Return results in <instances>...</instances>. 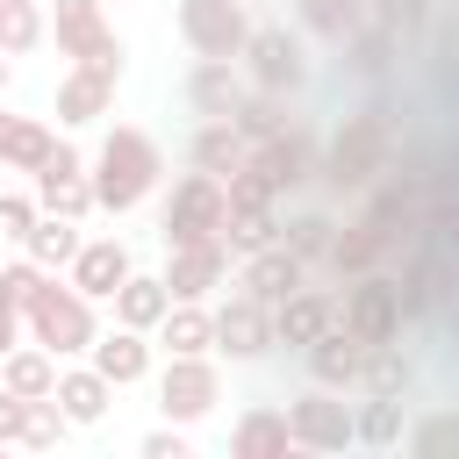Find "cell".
Segmentation results:
<instances>
[{
	"instance_id": "7bdbcfd3",
	"label": "cell",
	"mask_w": 459,
	"mask_h": 459,
	"mask_svg": "<svg viewBox=\"0 0 459 459\" xmlns=\"http://www.w3.org/2000/svg\"><path fill=\"white\" fill-rule=\"evenodd\" d=\"M373 22H387L394 36H416L430 22V0H373Z\"/></svg>"
},
{
	"instance_id": "ffe728a7",
	"label": "cell",
	"mask_w": 459,
	"mask_h": 459,
	"mask_svg": "<svg viewBox=\"0 0 459 459\" xmlns=\"http://www.w3.org/2000/svg\"><path fill=\"white\" fill-rule=\"evenodd\" d=\"M301 366H308V380H316V387H337V394H344V387H359L366 344H359V337H351L344 323H330V330H323V337H316V344L301 351Z\"/></svg>"
},
{
	"instance_id": "277c9868",
	"label": "cell",
	"mask_w": 459,
	"mask_h": 459,
	"mask_svg": "<svg viewBox=\"0 0 459 459\" xmlns=\"http://www.w3.org/2000/svg\"><path fill=\"white\" fill-rule=\"evenodd\" d=\"M222 222H230V186L215 179V172H179L172 186H165V208H158V237H165V251L172 244H201V237H222Z\"/></svg>"
},
{
	"instance_id": "9a60e30c",
	"label": "cell",
	"mask_w": 459,
	"mask_h": 459,
	"mask_svg": "<svg viewBox=\"0 0 459 459\" xmlns=\"http://www.w3.org/2000/svg\"><path fill=\"white\" fill-rule=\"evenodd\" d=\"M251 158L273 172V186L287 194V186H308L316 172H323V151H316V129H301V122H287V129H273L265 143H251Z\"/></svg>"
},
{
	"instance_id": "8992f818",
	"label": "cell",
	"mask_w": 459,
	"mask_h": 459,
	"mask_svg": "<svg viewBox=\"0 0 459 459\" xmlns=\"http://www.w3.org/2000/svg\"><path fill=\"white\" fill-rule=\"evenodd\" d=\"M237 65H244V79L265 86V93H301V86H308V57H301V36H287V22H258Z\"/></svg>"
},
{
	"instance_id": "7dc6e473",
	"label": "cell",
	"mask_w": 459,
	"mask_h": 459,
	"mask_svg": "<svg viewBox=\"0 0 459 459\" xmlns=\"http://www.w3.org/2000/svg\"><path fill=\"white\" fill-rule=\"evenodd\" d=\"M7 79H14V65H7V50H0V93H7Z\"/></svg>"
},
{
	"instance_id": "74e56055",
	"label": "cell",
	"mask_w": 459,
	"mask_h": 459,
	"mask_svg": "<svg viewBox=\"0 0 459 459\" xmlns=\"http://www.w3.org/2000/svg\"><path fill=\"white\" fill-rule=\"evenodd\" d=\"M402 445H409L416 459H459V416H452V409H437V416L409 423V430H402Z\"/></svg>"
},
{
	"instance_id": "f1b7e54d",
	"label": "cell",
	"mask_w": 459,
	"mask_h": 459,
	"mask_svg": "<svg viewBox=\"0 0 459 459\" xmlns=\"http://www.w3.org/2000/svg\"><path fill=\"white\" fill-rule=\"evenodd\" d=\"M57 402H65V416H72V423H100V416H108V402H115V380L86 359V366L57 373Z\"/></svg>"
},
{
	"instance_id": "5bb4252c",
	"label": "cell",
	"mask_w": 459,
	"mask_h": 459,
	"mask_svg": "<svg viewBox=\"0 0 459 459\" xmlns=\"http://www.w3.org/2000/svg\"><path fill=\"white\" fill-rule=\"evenodd\" d=\"M222 280H230V244H222V237H201V244H172V251H165V287H172V301H208Z\"/></svg>"
},
{
	"instance_id": "44dd1931",
	"label": "cell",
	"mask_w": 459,
	"mask_h": 459,
	"mask_svg": "<svg viewBox=\"0 0 459 459\" xmlns=\"http://www.w3.org/2000/svg\"><path fill=\"white\" fill-rule=\"evenodd\" d=\"M237 287H244V294H258V301H287L294 287H308V258H294L287 244H265V251H251V258H244Z\"/></svg>"
},
{
	"instance_id": "d4e9b609",
	"label": "cell",
	"mask_w": 459,
	"mask_h": 459,
	"mask_svg": "<svg viewBox=\"0 0 459 459\" xmlns=\"http://www.w3.org/2000/svg\"><path fill=\"white\" fill-rule=\"evenodd\" d=\"M294 22L316 36V43H330V50H344L366 22H373V0H294Z\"/></svg>"
},
{
	"instance_id": "f546056e",
	"label": "cell",
	"mask_w": 459,
	"mask_h": 459,
	"mask_svg": "<svg viewBox=\"0 0 459 459\" xmlns=\"http://www.w3.org/2000/svg\"><path fill=\"white\" fill-rule=\"evenodd\" d=\"M0 387H14V394H57V351L50 344H14L7 359H0Z\"/></svg>"
},
{
	"instance_id": "2e32d148",
	"label": "cell",
	"mask_w": 459,
	"mask_h": 459,
	"mask_svg": "<svg viewBox=\"0 0 459 459\" xmlns=\"http://www.w3.org/2000/svg\"><path fill=\"white\" fill-rule=\"evenodd\" d=\"M330 323H337V294H330V287H294L287 301H273V337H280L287 351H308Z\"/></svg>"
},
{
	"instance_id": "8d00e7d4",
	"label": "cell",
	"mask_w": 459,
	"mask_h": 459,
	"mask_svg": "<svg viewBox=\"0 0 459 459\" xmlns=\"http://www.w3.org/2000/svg\"><path fill=\"white\" fill-rule=\"evenodd\" d=\"M251 143H265L273 129H287V93H265V86H251L244 100H237V115H230Z\"/></svg>"
},
{
	"instance_id": "30bf717a",
	"label": "cell",
	"mask_w": 459,
	"mask_h": 459,
	"mask_svg": "<svg viewBox=\"0 0 459 459\" xmlns=\"http://www.w3.org/2000/svg\"><path fill=\"white\" fill-rule=\"evenodd\" d=\"M280 337H273V301H258V294H230L222 308H215V351L230 359V366H251V359H265Z\"/></svg>"
},
{
	"instance_id": "60d3db41",
	"label": "cell",
	"mask_w": 459,
	"mask_h": 459,
	"mask_svg": "<svg viewBox=\"0 0 459 459\" xmlns=\"http://www.w3.org/2000/svg\"><path fill=\"white\" fill-rule=\"evenodd\" d=\"M330 237H337V230H330L323 215H301V222H287V230H280V244H287L294 258H308V265H316V258H330Z\"/></svg>"
},
{
	"instance_id": "7402d4cb",
	"label": "cell",
	"mask_w": 459,
	"mask_h": 459,
	"mask_svg": "<svg viewBox=\"0 0 459 459\" xmlns=\"http://www.w3.org/2000/svg\"><path fill=\"white\" fill-rule=\"evenodd\" d=\"M115 387H136L143 373H151V330H129V323H115V330H100L93 337V351H86Z\"/></svg>"
},
{
	"instance_id": "8fae6325",
	"label": "cell",
	"mask_w": 459,
	"mask_h": 459,
	"mask_svg": "<svg viewBox=\"0 0 459 459\" xmlns=\"http://www.w3.org/2000/svg\"><path fill=\"white\" fill-rule=\"evenodd\" d=\"M108 0H50V36H57V57H72V65H93V57H122V43H115V29H108V14H100Z\"/></svg>"
},
{
	"instance_id": "6da1fadb",
	"label": "cell",
	"mask_w": 459,
	"mask_h": 459,
	"mask_svg": "<svg viewBox=\"0 0 459 459\" xmlns=\"http://www.w3.org/2000/svg\"><path fill=\"white\" fill-rule=\"evenodd\" d=\"M86 165H93V201H100L108 215H129V208H143V201L165 186V151H158V136L136 129V122H115Z\"/></svg>"
},
{
	"instance_id": "e575fe53",
	"label": "cell",
	"mask_w": 459,
	"mask_h": 459,
	"mask_svg": "<svg viewBox=\"0 0 459 459\" xmlns=\"http://www.w3.org/2000/svg\"><path fill=\"white\" fill-rule=\"evenodd\" d=\"M416 366L402 359V344H366V366H359V394H409Z\"/></svg>"
},
{
	"instance_id": "1f68e13d",
	"label": "cell",
	"mask_w": 459,
	"mask_h": 459,
	"mask_svg": "<svg viewBox=\"0 0 459 459\" xmlns=\"http://www.w3.org/2000/svg\"><path fill=\"white\" fill-rule=\"evenodd\" d=\"M43 36H50V7L43 0H0V50L7 57H29Z\"/></svg>"
},
{
	"instance_id": "ee69618b",
	"label": "cell",
	"mask_w": 459,
	"mask_h": 459,
	"mask_svg": "<svg viewBox=\"0 0 459 459\" xmlns=\"http://www.w3.org/2000/svg\"><path fill=\"white\" fill-rule=\"evenodd\" d=\"M22 337H29V308H22V294H14L7 273H0V359H7Z\"/></svg>"
},
{
	"instance_id": "52a82bcc",
	"label": "cell",
	"mask_w": 459,
	"mask_h": 459,
	"mask_svg": "<svg viewBox=\"0 0 459 459\" xmlns=\"http://www.w3.org/2000/svg\"><path fill=\"white\" fill-rule=\"evenodd\" d=\"M251 29L258 22L244 14V0H179V36L194 57H244Z\"/></svg>"
},
{
	"instance_id": "3957f363",
	"label": "cell",
	"mask_w": 459,
	"mask_h": 459,
	"mask_svg": "<svg viewBox=\"0 0 459 459\" xmlns=\"http://www.w3.org/2000/svg\"><path fill=\"white\" fill-rule=\"evenodd\" d=\"M29 337H36V344H50L57 359L93 351V337H100L93 294H79V287H72V273H65V280H57V273H43V287L29 294Z\"/></svg>"
},
{
	"instance_id": "ac0fdd59",
	"label": "cell",
	"mask_w": 459,
	"mask_h": 459,
	"mask_svg": "<svg viewBox=\"0 0 459 459\" xmlns=\"http://www.w3.org/2000/svg\"><path fill=\"white\" fill-rule=\"evenodd\" d=\"M387 251H394V230H387L380 215H359L351 230H337V237H330V258H323V265H330L337 280H359V273H380V258H387Z\"/></svg>"
},
{
	"instance_id": "7a4b0ae2",
	"label": "cell",
	"mask_w": 459,
	"mask_h": 459,
	"mask_svg": "<svg viewBox=\"0 0 459 459\" xmlns=\"http://www.w3.org/2000/svg\"><path fill=\"white\" fill-rule=\"evenodd\" d=\"M387 158H394V122H387V108H351L344 129H337L330 151H323V179H330L337 194H359V186H373V179L387 172Z\"/></svg>"
},
{
	"instance_id": "e0dca14e",
	"label": "cell",
	"mask_w": 459,
	"mask_h": 459,
	"mask_svg": "<svg viewBox=\"0 0 459 459\" xmlns=\"http://www.w3.org/2000/svg\"><path fill=\"white\" fill-rule=\"evenodd\" d=\"M244 93H251V79L237 72V57H194V72H186V108H194L201 122L237 115Z\"/></svg>"
},
{
	"instance_id": "d6986e66",
	"label": "cell",
	"mask_w": 459,
	"mask_h": 459,
	"mask_svg": "<svg viewBox=\"0 0 459 459\" xmlns=\"http://www.w3.org/2000/svg\"><path fill=\"white\" fill-rule=\"evenodd\" d=\"M65 273H72V287H79V294L115 301V287H122L136 265H129V244H122V237H86V244H79V258H72Z\"/></svg>"
},
{
	"instance_id": "4316f807",
	"label": "cell",
	"mask_w": 459,
	"mask_h": 459,
	"mask_svg": "<svg viewBox=\"0 0 459 459\" xmlns=\"http://www.w3.org/2000/svg\"><path fill=\"white\" fill-rule=\"evenodd\" d=\"M230 452H237V459H287V452H301V445H294V430H287V409H244L237 430H230Z\"/></svg>"
},
{
	"instance_id": "836d02e7",
	"label": "cell",
	"mask_w": 459,
	"mask_h": 459,
	"mask_svg": "<svg viewBox=\"0 0 459 459\" xmlns=\"http://www.w3.org/2000/svg\"><path fill=\"white\" fill-rule=\"evenodd\" d=\"M351 423H359V445H373V452H394L402 445V394H366L359 409H351Z\"/></svg>"
},
{
	"instance_id": "484cf974",
	"label": "cell",
	"mask_w": 459,
	"mask_h": 459,
	"mask_svg": "<svg viewBox=\"0 0 459 459\" xmlns=\"http://www.w3.org/2000/svg\"><path fill=\"white\" fill-rule=\"evenodd\" d=\"M151 337H158L172 359H201V351H215V308H208V301H172Z\"/></svg>"
},
{
	"instance_id": "83f0119b",
	"label": "cell",
	"mask_w": 459,
	"mask_h": 459,
	"mask_svg": "<svg viewBox=\"0 0 459 459\" xmlns=\"http://www.w3.org/2000/svg\"><path fill=\"white\" fill-rule=\"evenodd\" d=\"M165 308H172L165 273H129V280L115 287V323H129V330H158Z\"/></svg>"
},
{
	"instance_id": "9c48e42d",
	"label": "cell",
	"mask_w": 459,
	"mask_h": 459,
	"mask_svg": "<svg viewBox=\"0 0 459 459\" xmlns=\"http://www.w3.org/2000/svg\"><path fill=\"white\" fill-rule=\"evenodd\" d=\"M287 430H294L301 452H344V445H359L351 402H344L337 387H308V394H294V402H287Z\"/></svg>"
},
{
	"instance_id": "d590c367",
	"label": "cell",
	"mask_w": 459,
	"mask_h": 459,
	"mask_svg": "<svg viewBox=\"0 0 459 459\" xmlns=\"http://www.w3.org/2000/svg\"><path fill=\"white\" fill-rule=\"evenodd\" d=\"M394 50H402V36H394L387 22H366V29H359V36L344 43V65H351L359 79H380V72L394 65Z\"/></svg>"
},
{
	"instance_id": "7c38bea8",
	"label": "cell",
	"mask_w": 459,
	"mask_h": 459,
	"mask_svg": "<svg viewBox=\"0 0 459 459\" xmlns=\"http://www.w3.org/2000/svg\"><path fill=\"white\" fill-rule=\"evenodd\" d=\"M115 86H122V57H93V65H72L57 79V122L65 129H86L115 108Z\"/></svg>"
},
{
	"instance_id": "4fadbf2b",
	"label": "cell",
	"mask_w": 459,
	"mask_h": 459,
	"mask_svg": "<svg viewBox=\"0 0 459 459\" xmlns=\"http://www.w3.org/2000/svg\"><path fill=\"white\" fill-rule=\"evenodd\" d=\"M29 186H36V201H43L50 215H72V222L100 208V201H93V165H86V151H72V143H57L50 165L29 172Z\"/></svg>"
},
{
	"instance_id": "f35d334b",
	"label": "cell",
	"mask_w": 459,
	"mask_h": 459,
	"mask_svg": "<svg viewBox=\"0 0 459 459\" xmlns=\"http://www.w3.org/2000/svg\"><path fill=\"white\" fill-rule=\"evenodd\" d=\"M72 430V416H65V402L57 394H29V423H22V445H36V452H50L57 437Z\"/></svg>"
},
{
	"instance_id": "4dcf8cb0",
	"label": "cell",
	"mask_w": 459,
	"mask_h": 459,
	"mask_svg": "<svg viewBox=\"0 0 459 459\" xmlns=\"http://www.w3.org/2000/svg\"><path fill=\"white\" fill-rule=\"evenodd\" d=\"M79 244H86V237H79V222H72V215H50V208H43V215H36V230L22 237V251H29L36 265H50V273H65V265L79 258Z\"/></svg>"
},
{
	"instance_id": "603a6c76",
	"label": "cell",
	"mask_w": 459,
	"mask_h": 459,
	"mask_svg": "<svg viewBox=\"0 0 459 459\" xmlns=\"http://www.w3.org/2000/svg\"><path fill=\"white\" fill-rule=\"evenodd\" d=\"M50 151H57V129L43 115H7L0 108V165L7 172H43Z\"/></svg>"
},
{
	"instance_id": "bcb514c9",
	"label": "cell",
	"mask_w": 459,
	"mask_h": 459,
	"mask_svg": "<svg viewBox=\"0 0 459 459\" xmlns=\"http://www.w3.org/2000/svg\"><path fill=\"white\" fill-rule=\"evenodd\" d=\"M143 459H186V423H165L143 437Z\"/></svg>"
},
{
	"instance_id": "cb8c5ba5",
	"label": "cell",
	"mask_w": 459,
	"mask_h": 459,
	"mask_svg": "<svg viewBox=\"0 0 459 459\" xmlns=\"http://www.w3.org/2000/svg\"><path fill=\"white\" fill-rule=\"evenodd\" d=\"M244 158H251V136H244L230 115H215V122H201V129L186 136V165H201V172H215V179H230Z\"/></svg>"
},
{
	"instance_id": "5b68a950",
	"label": "cell",
	"mask_w": 459,
	"mask_h": 459,
	"mask_svg": "<svg viewBox=\"0 0 459 459\" xmlns=\"http://www.w3.org/2000/svg\"><path fill=\"white\" fill-rule=\"evenodd\" d=\"M337 323H344L359 344H394V337H402V280L359 273V280L337 294Z\"/></svg>"
},
{
	"instance_id": "b9f144b4",
	"label": "cell",
	"mask_w": 459,
	"mask_h": 459,
	"mask_svg": "<svg viewBox=\"0 0 459 459\" xmlns=\"http://www.w3.org/2000/svg\"><path fill=\"white\" fill-rule=\"evenodd\" d=\"M36 215H43L36 186H29V194H0V237H7V244H22V237L36 230Z\"/></svg>"
},
{
	"instance_id": "d6a6232c",
	"label": "cell",
	"mask_w": 459,
	"mask_h": 459,
	"mask_svg": "<svg viewBox=\"0 0 459 459\" xmlns=\"http://www.w3.org/2000/svg\"><path fill=\"white\" fill-rule=\"evenodd\" d=\"M280 208H230V222H222V244H230V258H251V251H265V244H280Z\"/></svg>"
},
{
	"instance_id": "f6af8a7d",
	"label": "cell",
	"mask_w": 459,
	"mask_h": 459,
	"mask_svg": "<svg viewBox=\"0 0 459 459\" xmlns=\"http://www.w3.org/2000/svg\"><path fill=\"white\" fill-rule=\"evenodd\" d=\"M22 423H29V394L0 387V445H22Z\"/></svg>"
},
{
	"instance_id": "ab89813d",
	"label": "cell",
	"mask_w": 459,
	"mask_h": 459,
	"mask_svg": "<svg viewBox=\"0 0 459 459\" xmlns=\"http://www.w3.org/2000/svg\"><path fill=\"white\" fill-rule=\"evenodd\" d=\"M222 186H230V208H273V201H280V186H273V172H265L258 158H244Z\"/></svg>"
},
{
	"instance_id": "ba28073f",
	"label": "cell",
	"mask_w": 459,
	"mask_h": 459,
	"mask_svg": "<svg viewBox=\"0 0 459 459\" xmlns=\"http://www.w3.org/2000/svg\"><path fill=\"white\" fill-rule=\"evenodd\" d=\"M215 402H222L215 351H201V359H172V351H165V373H158V409H165V423H201Z\"/></svg>"
}]
</instances>
